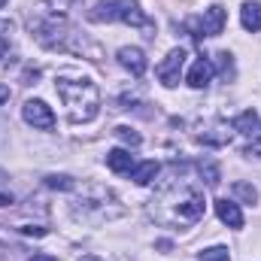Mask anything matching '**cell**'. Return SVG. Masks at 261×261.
I'll return each instance as SVG.
<instances>
[{
    "instance_id": "18",
    "label": "cell",
    "mask_w": 261,
    "mask_h": 261,
    "mask_svg": "<svg viewBox=\"0 0 261 261\" xmlns=\"http://www.w3.org/2000/svg\"><path fill=\"white\" fill-rule=\"evenodd\" d=\"M9 94H12V91H9V85H0V103H6V100H9Z\"/></svg>"
},
{
    "instance_id": "21",
    "label": "cell",
    "mask_w": 261,
    "mask_h": 261,
    "mask_svg": "<svg viewBox=\"0 0 261 261\" xmlns=\"http://www.w3.org/2000/svg\"><path fill=\"white\" fill-rule=\"evenodd\" d=\"M249 155H261V143H252L249 146Z\"/></svg>"
},
{
    "instance_id": "17",
    "label": "cell",
    "mask_w": 261,
    "mask_h": 261,
    "mask_svg": "<svg viewBox=\"0 0 261 261\" xmlns=\"http://www.w3.org/2000/svg\"><path fill=\"white\" fill-rule=\"evenodd\" d=\"M46 186H49V189H73V179H70V176H46Z\"/></svg>"
},
{
    "instance_id": "10",
    "label": "cell",
    "mask_w": 261,
    "mask_h": 261,
    "mask_svg": "<svg viewBox=\"0 0 261 261\" xmlns=\"http://www.w3.org/2000/svg\"><path fill=\"white\" fill-rule=\"evenodd\" d=\"M203 210H206L203 195H189L182 203H179V219H186V222H197V219L203 216Z\"/></svg>"
},
{
    "instance_id": "24",
    "label": "cell",
    "mask_w": 261,
    "mask_h": 261,
    "mask_svg": "<svg viewBox=\"0 0 261 261\" xmlns=\"http://www.w3.org/2000/svg\"><path fill=\"white\" fill-rule=\"evenodd\" d=\"M6 3H9V0H0V9H3V6H6Z\"/></svg>"
},
{
    "instance_id": "7",
    "label": "cell",
    "mask_w": 261,
    "mask_h": 261,
    "mask_svg": "<svg viewBox=\"0 0 261 261\" xmlns=\"http://www.w3.org/2000/svg\"><path fill=\"white\" fill-rule=\"evenodd\" d=\"M213 73H216V67L210 58H197L192 70H189V76H186V82L192 85V88H206L210 85V79H213Z\"/></svg>"
},
{
    "instance_id": "3",
    "label": "cell",
    "mask_w": 261,
    "mask_h": 261,
    "mask_svg": "<svg viewBox=\"0 0 261 261\" xmlns=\"http://www.w3.org/2000/svg\"><path fill=\"white\" fill-rule=\"evenodd\" d=\"M225 21H228V12H225V6H219V3H213V6H206L203 9V15L192 21V28H195V37H219L222 31H225Z\"/></svg>"
},
{
    "instance_id": "1",
    "label": "cell",
    "mask_w": 261,
    "mask_h": 261,
    "mask_svg": "<svg viewBox=\"0 0 261 261\" xmlns=\"http://www.w3.org/2000/svg\"><path fill=\"white\" fill-rule=\"evenodd\" d=\"M55 91H58V97L64 100L70 122H76V125L91 122V119L97 116V110H100V91H97V85H94L88 76H82V73H73V70L61 73V76L55 79Z\"/></svg>"
},
{
    "instance_id": "19",
    "label": "cell",
    "mask_w": 261,
    "mask_h": 261,
    "mask_svg": "<svg viewBox=\"0 0 261 261\" xmlns=\"http://www.w3.org/2000/svg\"><path fill=\"white\" fill-rule=\"evenodd\" d=\"M6 52H9V43H6V40H3V37H0V58H3V55H6Z\"/></svg>"
},
{
    "instance_id": "23",
    "label": "cell",
    "mask_w": 261,
    "mask_h": 261,
    "mask_svg": "<svg viewBox=\"0 0 261 261\" xmlns=\"http://www.w3.org/2000/svg\"><path fill=\"white\" fill-rule=\"evenodd\" d=\"M82 261H97V258H94V255H85V258H82Z\"/></svg>"
},
{
    "instance_id": "6",
    "label": "cell",
    "mask_w": 261,
    "mask_h": 261,
    "mask_svg": "<svg viewBox=\"0 0 261 261\" xmlns=\"http://www.w3.org/2000/svg\"><path fill=\"white\" fill-rule=\"evenodd\" d=\"M119 64L130 70V76H143L146 73V55H143V49H137V46H122L119 49Z\"/></svg>"
},
{
    "instance_id": "11",
    "label": "cell",
    "mask_w": 261,
    "mask_h": 261,
    "mask_svg": "<svg viewBox=\"0 0 261 261\" xmlns=\"http://www.w3.org/2000/svg\"><path fill=\"white\" fill-rule=\"evenodd\" d=\"M240 24L246 28V31H261V3L258 0H249V3H243V9H240Z\"/></svg>"
},
{
    "instance_id": "4",
    "label": "cell",
    "mask_w": 261,
    "mask_h": 261,
    "mask_svg": "<svg viewBox=\"0 0 261 261\" xmlns=\"http://www.w3.org/2000/svg\"><path fill=\"white\" fill-rule=\"evenodd\" d=\"M182 67H186V49H170V55L161 61V64L155 67V73H158V79H161V85H167V88H173V85H179V76H182Z\"/></svg>"
},
{
    "instance_id": "2",
    "label": "cell",
    "mask_w": 261,
    "mask_h": 261,
    "mask_svg": "<svg viewBox=\"0 0 261 261\" xmlns=\"http://www.w3.org/2000/svg\"><path fill=\"white\" fill-rule=\"evenodd\" d=\"M94 21H122V24H134V28H152V21L146 18V12L140 9L137 0H100L91 9Z\"/></svg>"
},
{
    "instance_id": "5",
    "label": "cell",
    "mask_w": 261,
    "mask_h": 261,
    "mask_svg": "<svg viewBox=\"0 0 261 261\" xmlns=\"http://www.w3.org/2000/svg\"><path fill=\"white\" fill-rule=\"evenodd\" d=\"M21 119H24L28 125H34V128H40V130L55 128V113H52V107H46L43 100H24Z\"/></svg>"
},
{
    "instance_id": "22",
    "label": "cell",
    "mask_w": 261,
    "mask_h": 261,
    "mask_svg": "<svg viewBox=\"0 0 261 261\" xmlns=\"http://www.w3.org/2000/svg\"><path fill=\"white\" fill-rule=\"evenodd\" d=\"M31 261H58V258H52V255H34Z\"/></svg>"
},
{
    "instance_id": "15",
    "label": "cell",
    "mask_w": 261,
    "mask_h": 261,
    "mask_svg": "<svg viewBox=\"0 0 261 261\" xmlns=\"http://www.w3.org/2000/svg\"><path fill=\"white\" fill-rule=\"evenodd\" d=\"M231 255H228V249L225 246H213V249H203L200 252V261H228Z\"/></svg>"
},
{
    "instance_id": "9",
    "label": "cell",
    "mask_w": 261,
    "mask_h": 261,
    "mask_svg": "<svg viewBox=\"0 0 261 261\" xmlns=\"http://www.w3.org/2000/svg\"><path fill=\"white\" fill-rule=\"evenodd\" d=\"M107 167L113 173H130L134 170V155L128 149H110L107 152Z\"/></svg>"
},
{
    "instance_id": "13",
    "label": "cell",
    "mask_w": 261,
    "mask_h": 261,
    "mask_svg": "<svg viewBox=\"0 0 261 261\" xmlns=\"http://www.w3.org/2000/svg\"><path fill=\"white\" fill-rule=\"evenodd\" d=\"M255 128H258V113L255 110H246L234 119V130H240V134H252Z\"/></svg>"
},
{
    "instance_id": "20",
    "label": "cell",
    "mask_w": 261,
    "mask_h": 261,
    "mask_svg": "<svg viewBox=\"0 0 261 261\" xmlns=\"http://www.w3.org/2000/svg\"><path fill=\"white\" fill-rule=\"evenodd\" d=\"M9 203H12V197H9V195H3V192H0V206H9Z\"/></svg>"
},
{
    "instance_id": "8",
    "label": "cell",
    "mask_w": 261,
    "mask_h": 261,
    "mask_svg": "<svg viewBox=\"0 0 261 261\" xmlns=\"http://www.w3.org/2000/svg\"><path fill=\"white\" fill-rule=\"evenodd\" d=\"M216 216L228 225V228H243V213L237 206V200H228V197H219L216 200Z\"/></svg>"
},
{
    "instance_id": "16",
    "label": "cell",
    "mask_w": 261,
    "mask_h": 261,
    "mask_svg": "<svg viewBox=\"0 0 261 261\" xmlns=\"http://www.w3.org/2000/svg\"><path fill=\"white\" fill-rule=\"evenodd\" d=\"M116 137H119V140H125L128 146H140V134H137V130H130V128H116Z\"/></svg>"
},
{
    "instance_id": "12",
    "label": "cell",
    "mask_w": 261,
    "mask_h": 261,
    "mask_svg": "<svg viewBox=\"0 0 261 261\" xmlns=\"http://www.w3.org/2000/svg\"><path fill=\"white\" fill-rule=\"evenodd\" d=\"M158 161H143V164H134V170H130V179L137 182V186H149L155 176H158Z\"/></svg>"
},
{
    "instance_id": "14",
    "label": "cell",
    "mask_w": 261,
    "mask_h": 261,
    "mask_svg": "<svg viewBox=\"0 0 261 261\" xmlns=\"http://www.w3.org/2000/svg\"><path fill=\"white\" fill-rule=\"evenodd\" d=\"M234 195L240 197V200H246V203H255L258 200V192L249 182H234Z\"/></svg>"
}]
</instances>
